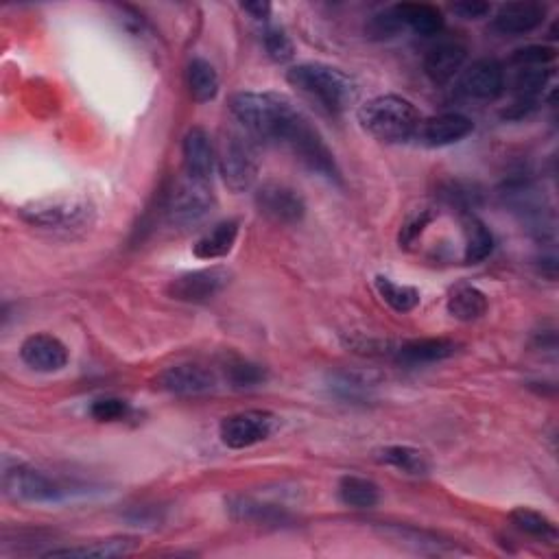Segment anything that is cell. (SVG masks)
<instances>
[{"instance_id":"cell-1","label":"cell","mask_w":559,"mask_h":559,"mask_svg":"<svg viewBox=\"0 0 559 559\" xmlns=\"http://www.w3.org/2000/svg\"><path fill=\"white\" fill-rule=\"evenodd\" d=\"M230 110L249 136L280 142L284 147L311 123L300 107L280 92H239L230 99Z\"/></svg>"},{"instance_id":"cell-2","label":"cell","mask_w":559,"mask_h":559,"mask_svg":"<svg viewBox=\"0 0 559 559\" xmlns=\"http://www.w3.org/2000/svg\"><path fill=\"white\" fill-rule=\"evenodd\" d=\"M287 81L293 88L306 94L308 99L317 101L330 114L348 112L356 99H359L356 81L343 73V70L328 64H297L287 73Z\"/></svg>"},{"instance_id":"cell-3","label":"cell","mask_w":559,"mask_h":559,"mask_svg":"<svg viewBox=\"0 0 559 559\" xmlns=\"http://www.w3.org/2000/svg\"><path fill=\"white\" fill-rule=\"evenodd\" d=\"M359 123L380 142H407L418 136L422 116L411 101L383 94L361 105Z\"/></svg>"},{"instance_id":"cell-4","label":"cell","mask_w":559,"mask_h":559,"mask_svg":"<svg viewBox=\"0 0 559 559\" xmlns=\"http://www.w3.org/2000/svg\"><path fill=\"white\" fill-rule=\"evenodd\" d=\"M22 221L46 230L83 228L92 217L90 199L75 193H57L31 199L18 210Z\"/></svg>"},{"instance_id":"cell-5","label":"cell","mask_w":559,"mask_h":559,"mask_svg":"<svg viewBox=\"0 0 559 559\" xmlns=\"http://www.w3.org/2000/svg\"><path fill=\"white\" fill-rule=\"evenodd\" d=\"M3 487L11 498L29 503H55L68 494L66 487L42 470L20 461H3Z\"/></svg>"},{"instance_id":"cell-6","label":"cell","mask_w":559,"mask_h":559,"mask_svg":"<svg viewBox=\"0 0 559 559\" xmlns=\"http://www.w3.org/2000/svg\"><path fill=\"white\" fill-rule=\"evenodd\" d=\"M219 171L223 182L234 193H245L258 180V151L254 140L243 134H230L219 151Z\"/></svg>"},{"instance_id":"cell-7","label":"cell","mask_w":559,"mask_h":559,"mask_svg":"<svg viewBox=\"0 0 559 559\" xmlns=\"http://www.w3.org/2000/svg\"><path fill=\"white\" fill-rule=\"evenodd\" d=\"M214 206V195L210 182L195 180V177L184 175L180 182L173 186L166 201V214H169L171 223L175 225H195Z\"/></svg>"},{"instance_id":"cell-8","label":"cell","mask_w":559,"mask_h":559,"mask_svg":"<svg viewBox=\"0 0 559 559\" xmlns=\"http://www.w3.org/2000/svg\"><path fill=\"white\" fill-rule=\"evenodd\" d=\"M273 428H276V415L254 409L228 415L219 426V435L228 448L243 450L265 442L273 433Z\"/></svg>"},{"instance_id":"cell-9","label":"cell","mask_w":559,"mask_h":559,"mask_svg":"<svg viewBox=\"0 0 559 559\" xmlns=\"http://www.w3.org/2000/svg\"><path fill=\"white\" fill-rule=\"evenodd\" d=\"M256 206L263 217L278 225H295L306 214L302 195L291 186L278 182H267L256 190Z\"/></svg>"},{"instance_id":"cell-10","label":"cell","mask_w":559,"mask_h":559,"mask_svg":"<svg viewBox=\"0 0 559 559\" xmlns=\"http://www.w3.org/2000/svg\"><path fill=\"white\" fill-rule=\"evenodd\" d=\"M230 282V271L225 267H208V269H197L188 271L171 280L169 284V295L177 302H188V304H199L208 302L210 297L221 293Z\"/></svg>"},{"instance_id":"cell-11","label":"cell","mask_w":559,"mask_h":559,"mask_svg":"<svg viewBox=\"0 0 559 559\" xmlns=\"http://www.w3.org/2000/svg\"><path fill=\"white\" fill-rule=\"evenodd\" d=\"M461 92L477 101H494L505 92V68L496 59H477L472 66L463 70L459 83Z\"/></svg>"},{"instance_id":"cell-12","label":"cell","mask_w":559,"mask_h":559,"mask_svg":"<svg viewBox=\"0 0 559 559\" xmlns=\"http://www.w3.org/2000/svg\"><path fill=\"white\" fill-rule=\"evenodd\" d=\"M158 387L169 391L175 396H201L208 394L217 385V378L210 370L201 365L184 363V365H173L166 367V370L158 376Z\"/></svg>"},{"instance_id":"cell-13","label":"cell","mask_w":559,"mask_h":559,"mask_svg":"<svg viewBox=\"0 0 559 559\" xmlns=\"http://www.w3.org/2000/svg\"><path fill=\"white\" fill-rule=\"evenodd\" d=\"M20 359L35 372H59L68 363V348L53 335H31L20 346Z\"/></svg>"},{"instance_id":"cell-14","label":"cell","mask_w":559,"mask_h":559,"mask_svg":"<svg viewBox=\"0 0 559 559\" xmlns=\"http://www.w3.org/2000/svg\"><path fill=\"white\" fill-rule=\"evenodd\" d=\"M474 132V123L463 114H439L433 118H422L418 138L426 147H448L468 138Z\"/></svg>"},{"instance_id":"cell-15","label":"cell","mask_w":559,"mask_h":559,"mask_svg":"<svg viewBox=\"0 0 559 559\" xmlns=\"http://www.w3.org/2000/svg\"><path fill=\"white\" fill-rule=\"evenodd\" d=\"M228 511L234 520L256 527H284L291 522V514L287 509L258 501V498L245 496V494L230 496Z\"/></svg>"},{"instance_id":"cell-16","label":"cell","mask_w":559,"mask_h":559,"mask_svg":"<svg viewBox=\"0 0 559 559\" xmlns=\"http://www.w3.org/2000/svg\"><path fill=\"white\" fill-rule=\"evenodd\" d=\"M182 156H184V171L188 177H195V180L201 182H210L214 162H217V153H214L212 140L206 134V129L201 127L188 129L184 136Z\"/></svg>"},{"instance_id":"cell-17","label":"cell","mask_w":559,"mask_h":559,"mask_svg":"<svg viewBox=\"0 0 559 559\" xmlns=\"http://www.w3.org/2000/svg\"><path fill=\"white\" fill-rule=\"evenodd\" d=\"M546 16V7L540 3H507L496 11L492 29L501 35H525L538 29Z\"/></svg>"},{"instance_id":"cell-18","label":"cell","mask_w":559,"mask_h":559,"mask_svg":"<svg viewBox=\"0 0 559 559\" xmlns=\"http://www.w3.org/2000/svg\"><path fill=\"white\" fill-rule=\"evenodd\" d=\"M468 51L457 42H444L433 46L424 57V73L437 86H444L466 64Z\"/></svg>"},{"instance_id":"cell-19","label":"cell","mask_w":559,"mask_h":559,"mask_svg":"<svg viewBox=\"0 0 559 559\" xmlns=\"http://www.w3.org/2000/svg\"><path fill=\"white\" fill-rule=\"evenodd\" d=\"M457 352V343L444 339V337H431V339H413L402 343L396 350L398 361L407 365H426L450 359Z\"/></svg>"},{"instance_id":"cell-20","label":"cell","mask_w":559,"mask_h":559,"mask_svg":"<svg viewBox=\"0 0 559 559\" xmlns=\"http://www.w3.org/2000/svg\"><path fill=\"white\" fill-rule=\"evenodd\" d=\"M136 538H112L103 542H94L86 546H73V549H53L44 553V557H79V559H114L127 557L138 551Z\"/></svg>"},{"instance_id":"cell-21","label":"cell","mask_w":559,"mask_h":559,"mask_svg":"<svg viewBox=\"0 0 559 559\" xmlns=\"http://www.w3.org/2000/svg\"><path fill=\"white\" fill-rule=\"evenodd\" d=\"M239 239V221L228 219L214 225L210 232H206L201 239L195 243L193 252L199 260H217L228 256L232 247Z\"/></svg>"},{"instance_id":"cell-22","label":"cell","mask_w":559,"mask_h":559,"mask_svg":"<svg viewBox=\"0 0 559 559\" xmlns=\"http://www.w3.org/2000/svg\"><path fill=\"white\" fill-rule=\"evenodd\" d=\"M394 7L398 11L404 29H411L418 35H424V38H431V35L442 33V29H444L442 11H439L433 5L400 3V5H394Z\"/></svg>"},{"instance_id":"cell-23","label":"cell","mask_w":559,"mask_h":559,"mask_svg":"<svg viewBox=\"0 0 559 559\" xmlns=\"http://www.w3.org/2000/svg\"><path fill=\"white\" fill-rule=\"evenodd\" d=\"M448 313L459 321H477L487 313V295L472 287V284H457V287L448 293Z\"/></svg>"},{"instance_id":"cell-24","label":"cell","mask_w":559,"mask_h":559,"mask_svg":"<svg viewBox=\"0 0 559 559\" xmlns=\"http://www.w3.org/2000/svg\"><path fill=\"white\" fill-rule=\"evenodd\" d=\"M186 86L190 97L197 103L214 101L219 94V75L210 62L201 57H195L188 62L186 68Z\"/></svg>"},{"instance_id":"cell-25","label":"cell","mask_w":559,"mask_h":559,"mask_svg":"<svg viewBox=\"0 0 559 559\" xmlns=\"http://www.w3.org/2000/svg\"><path fill=\"white\" fill-rule=\"evenodd\" d=\"M337 494L339 501L352 509H374L380 501L378 485L365 477H354V474L339 481Z\"/></svg>"},{"instance_id":"cell-26","label":"cell","mask_w":559,"mask_h":559,"mask_svg":"<svg viewBox=\"0 0 559 559\" xmlns=\"http://www.w3.org/2000/svg\"><path fill=\"white\" fill-rule=\"evenodd\" d=\"M376 459L385 466L396 468L404 474H411V477H424L428 472V459L418 448L411 446H387L380 448L376 453Z\"/></svg>"},{"instance_id":"cell-27","label":"cell","mask_w":559,"mask_h":559,"mask_svg":"<svg viewBox=\"0 0 559 559\" xmlns=\"http://www.w3.org/2000/svg\"><path fill=\"white\" fill-rule=\"evenodd\" d=\"M463 232H466V254H463V258H466L468 265H477L492 254L494 234L483 221L468 214V217L463 219Z\"/></svg>"},{"instance_id":"cell-28","label":"cell","mask_w":559,"mask_h":559,"mask_svg":"<svg viewBox=\"0 0 559 559\" xmlns=\"http://www.w3.org/2000/svg\"><path fill=\"white\" fill-rule=\"evenodd\" d=\"M374 287L385 304L394 308L396 313H411L420 304V291L415 287H407V284H398L385 276H376Z\"/></svg>"},{"instance_id":"cell-29","label":"cell","mask_w":559,"mask_h":559,"mask_svg":"<svg viewBox=\"0 0 559 559\" xmlns=\"http://www.w3.org/2000/svg\"><path fill=\"white\" fill-rule=\"evenodd\" d=\"M511 522H514L516 529L522 533L533 535V538L542 540H555L557 538V527L551 518H546L540 511H533L527 507H520L511 511Z\"/></svg>"},{"instance_id":"cell-30","label":"cell","mask_w":559,"mask_h":559,"mask_svg":"<svg viewBox=\"0 0 559 559\" xmlns=\"http://www.w3.org/2000/svg\"><path fill=\"white\" fill-rule=\"evenodd\" d=\"M551 77L553 68H518L511 88L518 94V99H535Z\"/></svg>"},{"instance_id":"cell-31","label":"cell","mask_w":559,"mask_h":559,"mask_svg":"<svg viewBox=\"0 0 559 559\" xmlns=\"http://www.w3.org/2000/svg\"><path fill=\"white\" fill-rule=\"evenodd\" d=\"M330 391L341 400L363 402L370 398V383H365L359 374L337 372L330 374Z\"/></svg>"},{"instance_id":"cell-32","label":"cell","mask_w":559,"mask_h":559,"mask_svg":"<svg viewBox=\"0 0 559 559\" xmlns=\"http://www.w3.org/2000/svg\"><path fill=\"white\" fill-rule=\"evenodd\" d=\"M402 31H404V25H402L396 7H387L383 11H378V14H374L365 27L367 38L376 40V42L396 38V35Z\"/></svg>"},{"instance_id":"cell-33","label":"cell","mask_w":559,"mask_h":559,"mask_svg":"<svg viewBox=\"0 0 559 559\" xmlns=\"http://www.w3.org/2000/svg\"><path fill=\"white\" fill-rule=\"evenodd\" d=\"M267 370L263 365L249 363V361H236L228 367V380L236 389H254L260 387L267 380Z\"/></svg>"},{"instance_id":"cell-34","label":"cell","mask_w":559,"mask_h":559,"mask_svg":"<svg viewBox=\"0 0 559 559\" xmlns=\"http://www.w3.org/2000/svg\"><path fill=\"white\" fill-rule=\"evenodd\" d=\"M557 51L553 46L544 44H529L525 49H518L511 55V64L518 68H544L546 64H553Z\"/></svg>"},{"instance_id":"cell-35","label":"cell","mask_w":559,"mask_h":559,"mask_svg":"<svg viewBox=\"0 0 559 559\" xmlns=\"http://www.w3.org/2000/svg\"><path fill=\"white\" fill-rule=\"evenodd\" d=\"M263 44H265L267 55L273 59V62H278V64L291 62L293 55H295L291 38L282 29H278V27H269L265 31Z\"/></svg>"},{"instance_id":"cell-36","label":"cell","mask_w":559,"mask_h":559,"mask_svg":"<svg viewBox=\"0 0 559 559\" xmlns=\"http://www.w3.org/2000/svg\"><path fill=\"white\" fill-rule=\"evenodd\" d=\"M90 415L97 422H121L129 415V402L121 398H99L90 404Z\"/></svg>"},{"instance_id":"cell-37","label":"cell","mask_w":559,"mask_h":559,"mask_svg":"<svg viewBox=\"0 0 559 559\" xmlns=\"http://www.w3.org/2000/svg\"><path fill=\"white\" fill-rule=\"evenodd\" d=\"M431 221H433L431 210L415 212L413 217H409L407 221H404L402 223V230H400V236H398L400 247H411L424 234V230L428 228V223H431Z\"/></svg>"},{"instance_id":"cell-38","label":"cell","mask_w":559,"mask_h":559,"mask_svg":"<svg viewBox=\"0 0 559 559\" xmlns=\"http://www.w3.org/2000/svg\"><path fill=\"white\" fill-rule=\"evenodd\" d=\"M444 199L448 201V204H453V206H459V208H468L470 204L474 206V199L479 197V193H474V186H466V184H461V182H450L446 188H444Z\"/></svg>"},{"instance_id":"cell-39","label":"cell","mask_w":559,"mask_h":559,"mask_svg":"<svg viewBox=\"0 0 559 559\" xmlns=\"http://www.w3.org/2000/svg\"><path fill=\"white\" fill-rule=\"evenodd\" d=\"M453 11L463 20H479L490 14L492 5L483 3V0H461V3L453 5Z\"/></svg>"},{"instance_id":"cell-40","label":"cell","mask_w":559,"mask_h":559,"mask_svg":"<svg viewBox=\"0 0 559 559\" xmlns=\"http://www.w3.org/2000/svg\"><path fill=\"white\" fill-rule=\"evenodd\" d=\"M535 105H538L535 99H516L503 112V118H509V121H522V118H527L535 110Z\"/></svg>"},{"instance_id":"cell-41","label":"cell","mask_w":559,"mask_h":559,"mask_svg":"<svg viewBox=\"0 0 559 559\" xmlns=\"http://www.w3.org/2000/svg\"><path fill=\"white\" fill-rule=\"evenodd\" d=\"M243 9L247 11V14H252L256 20H265L271 14V5L263 3V0H258V3H245Z\"/></svg>"}]
</instances>
